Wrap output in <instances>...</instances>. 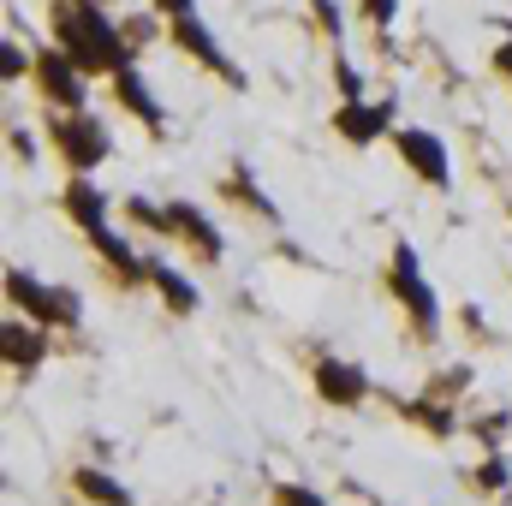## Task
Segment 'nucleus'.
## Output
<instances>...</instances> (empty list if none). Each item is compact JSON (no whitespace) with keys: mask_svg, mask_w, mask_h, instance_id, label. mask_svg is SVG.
Returning a JSON list of instances; mask_svg holds the SVG:
<instances>
[{"mask_svg":"<svg viewBox=\"0 0 512 506\" xmlns=\"http://www.w3.org/2000/svg\"><path fill=\"white\" fill-rule=\"evenodd\" d=\"M495 72H501V78L512 84V36L501 42V48H495Z\"/></svg>","mask_w":512,"mask_h":506,"instance_id":"nucleus-28","label":"nucleus"},{"mask_svg":"<svg viewBox=\"0 0 512 506\" xmlns=\"http://www.w3.org/2000/svg\"><path fill=\"white\" fill-rule=\"evenodd\" d=\"M393 149H399V161H405L429 191H447V185H453V155H447V143H441L435 131L399 126L393 131Z\"/></svg>","mask_w":512,"mask_h":506,"instance_id":"nucleus-6","label":"nucleus"},{"mask_svg":"<svg viewBox=\"0 0 512 506\" xmlns=\"http://www.w3.org/2000/svg\"><path fill=\"white\" fill-rule=\"evenodd\" d=\"M310 387H316L322 405H334V411H358V405L370 399V370L352 364V358H316V364H310Z\"/></svg>","mask_w":512,"mask_h":506,"instance_id":"nucleus-7","label":"nucleus"},{"mask_svg":"<svg viewBox=\"0 0 512 506\" xmlns=\"http://www.w3.org/2000/svg\"><path fill=\"white\" fill-rule=\"evenodd\" d=\"M149 286H155V298H161L173 316H197V310H203V292H197L179 268H167V262H149Z\"/></svg>","mask_w":512,"mask_h":506,"instance_id":"nucleus-14","label":"nucleus"},{"mask_svg":"<svg viewBox=\"0 0 512 506\" xmlns=\"http://www.w3.org/2000/svg\"><path fill=\"white\" fill-rule=\"evenodd\" d=\"M36 96L48 102V108H60V114H84V102H90V90H84V72L60 54V48H36Z\"/></svg>","mask_w":512,"mask_h":506,"instance_id":"nucleus-5","label":"nucleus"},{"mask_svg":"<svg viewBox=\"0 0 512 506\" xmlns=\"http://www.w3.org/2000/svg\"><path fill=\"white\" fill-rule=\"evenodd\" d=\"M465 387H471V364H453V370H441V376L429 381V393H435V399H447V405H453Z\"/></svg>","mask_w":512,"mask_h":506,"instance_id":"nucleus-22","label":"nucleus"},{"mask_svg":"<svg viewBox=\"0 0 512 506\" xmlns=\"http://www.w3.org/2000/svg\"><path fill=\"white\" fill-rule=\"evenodd\" d=\"M399 417L405 423H423L429 435H459V417H453V405L447 399H435V393H417V399H399Z\"/></svg>","mask_w":512,"mask_h":506,"instance_id":"nucleus-15","label":"nucleus"},{"mask_svg":"<svg viewBox=\"0 0 512 506\" xmlns=\"http://www.w3.org/2000/svg\"><path fill=\"white\" fill-rule=\"evenodd\" d=\"M6 304L12 310H24V322H36V328H78V316H84V304H78V292H66V286H48L42 274H30V268H6Z\"/></svg>","mask_w":512,"mask_h":506,"instance_id":"nucleus-3","label":"nucleus"},{"mask_svg":"<svg viewBox=\"0 0 512 506\" xmlns=\"http://www.w3.org/2000/svg\"><path fill=\"white\" fill-rule=\"evenodd\" d=\"M12 155H18L24 167L36 161V137H30V131H24V126H12Z\"/></svg>","mask_w":512,"mask_h":506,"instance_id":"nucleus-27","label":"nucleus"},{"mask_svg":"<svg viewBox=\"0 0 512 506\" xmlns=\"http://www.w3.org/2000/svg\"><path fill=\"white\" fill-rule=\"evenodd\" d=\"M60 209L72 215V227L84 233V239H102L114 221V203H108V191L96 185V179H66V191H60Z\"/></svg>","mask_w":512,"mask_h":506,"instance_id":"nucleus-11","label":"nucleus"},{"mask_svg":"<svg viewBox=\"0 0 512 506\" xmlns=\"http://www.w3.org/2000/svg\"><path fill=\"white\" fill-rule=\"evenodd\" d=\"M268 501H274V506H328V495H322V489H310V483H274V489H268Z\"/></svg>","mask_w":512,"mask_h":506,"instance_id":"nucleus-20","label":"nucleus"},{"mask_svg":"<svg viewBox=\"0 0 512 506\" xmlns=\"http://www.w3.org/2000/svg\"><path fill=\"white\" fill-rule=\"evenodd\" d=\"M334 84H340V102H364V72L346 60V48H334Z\"/></svg>","mask_w":512,"mask_h":506,"instance_id":"nucleus-18","label":"nucleus"},{"mask_svg":"<svg viewBox=\"0 0 512 506\" xmlns=\"http://www.w3.org/2000/svg\"><path fill=\"white\" fill-rule=\"evenodd\" d=\"M358 12H364V18H370L376 30H387V24L399 18V0H358Z\"/></svg>","mask_w":512,"mask_h":506,"instance_id":"nucleus-25","label":"nucleus"},{"mask_svg":"<svg viewBox=\"0 0 512 506\" xmlns=\"http://www.w3.org/2000/svg\"><path fill=\"white\" fill-rule=\"evenodd\" d=\"M221 191H227V197H233L239 209H251V215H262V221H280V209H274V203H268V197L256 191V179H251V167H245V161H239V167H233V173L221 179Z\"/></svg>","mask_w":512,"mask_h":506,"instance_id":"nucleus-17","label":"nucleus"},{"mask_svg":"<svg viewBox=\"0 0 512 506\" xmlns=\"http://www.w3.org/2000/svg\"><path fill=\"white\" fill-rule=\"evenodd\" d=\"M72 489H78L90 506H137L126 483L108 477V471H96V465H78V471H72Z\"/></svg>","mask_w":512,"mask_h":506,"instance_id":"nucleus-16","label":"nucleus"},{"mask_svg":"<svg viewBox=\"0 0 512 506\" xmlns=\"http://www.w3.org/2000/svg\"><path fill=\"white\" fill-rule=\"evenodd\" d=\"M387 292H393V304L405 310V322L417 328V340H441V298H435V286L423 280V262L417 251L399 239L393 245V262H387Z\"/></svg>","mask_w":512,"mask_h":506,"instance_id":"nucleus-2","label":"nucleus"},{"mask_svg":"<svg viewBox=\"0 0 512 506\" xmlns=\"http://www.w3.org/2000/svg\"><path fill=\"white\" fill-rule=\"evenodd\" d=\"M471 483H477L483 495H495V489H507V483H512V465H507V453H489V459L477 465V477H471Z\"/></svg>","mask_w":512,"mask_h":506,"instance_id":"nucleus-19","label":"nucleus"},{"mask_svg":"<svg viewBox=\"0 0 512 506\" xmlns=\"http://www.w3.org/2000/svg\"><path fill=\"white\" fill-rule=\"evenodd\" d=\"M161 209H167V239H179L197 262H221V256H227L221 233H215V221H209L197 203H161Z\"/></svg>","mask_w":512,"mask_h":506,"instance_id":"nucleus-10","label":"nucleus"},{"mask_svg":"<svg viewBox=\"0 0 512 506\" xmlns=\"http://www.w3.org/2000/svg\"><path fill=\"white\" fill-rule=\"evenodd\" d=\"M54 48L84 72V78H96V72H126L137 66L126 48V30L102 12V0H54Z\"/></svg>","mask_w":512,"mask_h":506,"instance_id":"nucleus-1","label":"nucleus"},{"mask_svg":"<svg viewBox=\"0 0 512 506\" xmlns=\"http://www.w3.org/2000/svg\"><path fill=\"white\" fill-rule=\"evenodd\" d=\"M48 137H54V149H60V161H66V173L72 179H90L102 161H108V126L96 120V114H54L48 120Z\"/></svg>","mask_w":512,"mask_h":506,"instance_id":"nucleus-4","label":"nucleus"},{"mask_svg":"<svg viewBox=\"0 0 512 506\" xmlns=\"http://www.w3.org/2000/svg\"><path fill=\"white\" fill-rule=\"evenodd\" d=\"M114 102H120V108H126L131 120L149 131V137H161V131H167V108L155 102V90L143 84V72H137V66L114 72Z\"/></svg>","mask_w":512,"mask_h":506,"instance_id":"nucleus-13","label":"nucleus"},{"mask_svg":"<svg viewBox=\"0 0 512 506\" xmlns=\"http://www.w3.org/2000/svg\"><path fill=\"white\" fill-rule=\"evenodd\" d=\"M310 12H316V24H322L334 42L346 36V18H340V6H334V0H310Z\"/></svg>","mask_w":512,"mask_h":506,"instance_id":"nucleus-24","label":"nucleus"},{"mask_svg":"<svg viewBox=\"0 0 512 506\" xmlns=\"http://www.w3.org/2000/svg\"><path fill=\"white\" fill-rule=\"evenodd\" d=\"M155 12L173 24V18H197V0H155Z\"/></svg>","mask_w":512,"mask_h":506,"instance_id":"nucleus-26","label":"nucleus"},{"mask_svg":"<svg viewBox=\"0 0 512 506\" xmlns=\"http://www.w3.org/2000/svg\"><path fill=\"white\" fill-rule=\"evenodd\" d=\"M471 429H477V441H483L489 453H501V441H507V411H489V417H477Z\"/></svg>","mask_w":512,"mask_h":506,"instance_id":"nucleus-23","label":"nucleus"},{"mask_svg":"<svg viewBox=\"0 0 512 506\" xmlns=\"http://www.w3.org/2000/svg\"><path fill=\"white\" fill-rule=\"evenodd\" d=\"M30 72H36V54H24L18 42H0V78L18 84V78H30Z\"/></svg>","mask_w":512,"mask_h":506,"instance_id":"nucleus-21","label":"nucleus"},{"mask_svg":"<svg viewBox=\"0 0 512 506\" xmlns=\"http://www.w3.org/2000/svg\"><path fill=\"white\" fill-rule=\"evenodd\" d=\"M167 42H173V48H185V54H191V60H197L203 72H215V78H227L233 90H245V72H239V66L227 60V54H221L215 30H209L203 18H173V24H167Z\"/></svg>","mask_w":512,"mask_h":506,"instance_id":"nucleus-8","label":"nucleus"},{"mask_svg":"<svg viewBox=\"0 0 512 506\" xmlns=\"http://www.w3.org/2000/svg\"><path fill=\"white\" fill-rule=\"evenodd\" d=\"M0 358H6V370L18 381H30L42 364H48V328H36V322H6L0 328Z\"/></svg>","mask_w":512,"mask_h":506,"instance_id":"nucleus-12","label":"nucleus"},{"mask_svg":"<svg viewBox=\"0 0 512 506\" xmlns=\"http://www.w3.org/2000/svg\"><path fill=\"white\" fill-rule=\"evenodd\" d=\"M328 126H334V137H340V143L370 149V143L393 137V102H340Z\"/></svg>","mask_w":512,"mask_h":506,"instance_id":"nucleus-9","label":"nucleus"}]
</instances>
